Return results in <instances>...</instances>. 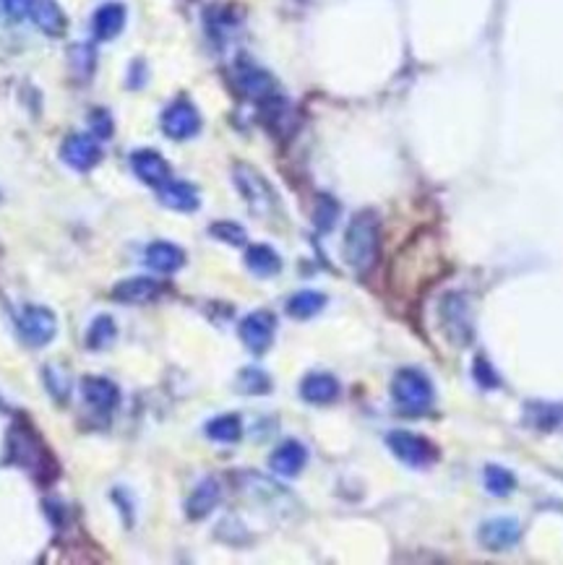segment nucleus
<instances>
[{
    "label": "nucleus",
    "instance_id": "nucleus-16",
    "mask_svg": "<svg viewBox=\"0 0 563 565\" xmlns=\"http://www.w3.org/2000/svg\"><path fill=\"white\" fill-rule=\"evenodd\" d=\"M126 27V8L120 3H105L102 8H97L92 29L97 39H115Z\"/></svg>",
    "mask_w": 563,
    "mask_h": 565
},
{
    "label": "nucleus",
    "instance_id": "nucleus-13",
    "mask_svg": "<svg viewBox=\"0 0 563 565\" xmlns=\"http://www.w3.org/2000/svg\"><path fill=\"white\" fill-rule=\"evenodd\" d=\"M305 461H308L305 446L297 443V440H285V443L271 454L268 466H271V472H277V474H282V477H295V474L303 472Z\"/></svg>",
    "mask_w": 563,
    "mask_h": 565
},
{
    "label": "nucleus",
    "instance_id": "nucleus-22",
    "mask_svg": "<svg viewBox=\"0 0 563 565\" xmlns=\"http://www.w3.org/2000/svg\"><path fill=\"white\" fill-rule=\"evenodd\" d=\"M219 495H222L219 482H216V480H204V482L193 490V495L188 498V516H190V518H204V516H209V513L215 511L216 503H219Z\"/></svg>",
    "mask_w": 563,
    "mask_h": 565
},
{
    "label": "nucleus",
    "instance_id": "nucleus-32",
    "mask_svg": "<svg viewBox=\"0 0 563 565\" xmlns=\"http://www.w3.org/2000/svg\"><path fill=\"white\" fill-rule=\"evenodd\" d=\"M475 378H478V383H483L485 388H496L498 386V376L493 373V368L488 365V360H483V357H478V362H475Z\"/></svg>",
    "mask_w": 563,
    "mask_h": 565
},
{
    "label": "nucleus",
    "instance_id": "nucleus-17",
    "mask_svg": "<svg viewBox=\"0 0 563 565\" xmlns=\"http://www.w3.org/2000/svg\"><path fill=\"white\" fill-rule=\"evenodd\" d=\"M8 451H11V458L19 464V466H27V469H37L42 464L40 458V446L34 440V435L24 428H16L8 438Z\"/></svg>",
    "mask_w": 563,
    "mask_h": 565
},
{
    "label": "nucleus",
    "instance_id": "nucleus-4",
    "mask_svg": "<svg viewBox=\"0 0 563 565\" xmlns=\"http://www.w3.org/2000/svg\"><path fill=\"white\" fill-rule=\"evenodd\" d=\"M235 183L241 188L242 198L248 201V206L256 214H271V209L277 206V196H274V190L267 183V178L259 170H253L251 164H238L235 167Z\"/></svg>",
    "mask_w": 563,
    "mask_h": 565
},
{
    "label": "nucleus",
    "instance_id": "nucleus-12",
    "mask_svg": "<svg viewBox=\"0 0 563 565\" xmlns=\"http://www.w3.org/2000/svg\"><path fill=\"white\" fill-rule=\"evenodd\" d=\"M131 167H134L136 178L144 180L146 186H157L160 188L162 183L170 180V164L164 161L162 154L152 152V149H141V152H134L131 157Z\"/></svg>",
    "mask_w": 563,
    "mask_h": 565
},
{
    "label": "nucleus",
    "instance_id": "nucleus-26",
    "mask_svg": "<svg viewBox=\"0 0 563 565\" xmlns=\"http://www.w3.org/2000/svg\"><path fill=\"white\" fill-rule=\"evenodd\" d=\"M483 480H485V490H488L490 495H496V498L511 495V492H514V487H516V480H514V474H511L509 469L496 466V464L485 466Z\"/></svg>",
    "mask_w": 563,
    "mask_h": 565
},
{
    "label": "nucleus",
    "instance_id": "nucleus-25",
    "mask_svg": "<svg viewBox=\"0 0 563 565\" xmlns=\"http://www.w3.org/2000/svg\"><path fill=\"white\" fill-rule=\"evenodd\" d=\"M242 425L241 420L235 414H222V417H215L209 425H207V435L216 440V443H235L241 438Z\"/></svg>",
    "mask_w": 563,
    "mask_h": 565
},
{
    "label": "nucleus",
    "instance_id": "nucleus-27",
    "mask_svg": "<svg viewBox=\"0 0 563 565\" xmlns=\"http://www.w3.org/2000/svg\"><path fill=\"white\" fill-rule=\"evenodd\" d=\"M112 339H115V323H112L110 316H100L97 321L92 323V328L86 334V344L92 350L108 347V344H112Z\"/></svg>",
    "mask_w": 563,
    "mask_h": 565
},
{
    "label": "nucleus",
    "instance_id": "nucleus-14",
    "mask_svg": "<svg viewBox=\"0 0 563 565\" xmlns=\"http://www.w3.org/2000/svg\"><path fill=\"white\" fill-rule=\"evenodd\" d=\"M27 13L48 37H60L66 31V27H68L66 13L60 11V5L55 0H29Z\"/></svg>",
    "mask_w": 563,
    "mask_h": 565
},
{
    "label": "nucleus",
    "instance_id": "nucleus-23",
    "mask_svg": "<svg viewBox=\"0 0 563 565\" xmlns=\"http://www.w3.org/2000/svg\"><path fill=\"white\" fill-rule=\"evenodd\" d=\"M245 266L256 276H274L282 269V258L268 248V245H253L245 253Z\"/></svg>",
    "mask_w": 563,
    "mask_h": 565
},
{
    "label": "nucleus",
    "instance_id": "nucleus-21",
    "mask_svg": "<svg viewBox=\"0 0 563 565\" xmlns=\"http://www.w3.org/2000/svg\"><path fill=\"white\" fill-rule=\"evenodd\" d=\"M112 295L118 297L120 302H128V305H138V302H149L154 297L160 295V284L149 276H134V279H123Z\"/></svg>",
    "mask_w": 563,
    "mask_h": 565
},
{
    "label": "nucleus",
    "instance_id": "nucleus-18",
    "mask_svg": "<svg viewBox=\"0 0 563 565\" xmlns=\"http://www.w3.org/2000/svg\"><path fill=\"white\" fill-rule=\"evenodd\" d=\"M81 391H84V399L92 404L94 409H105V412H110V409L118 404V399H120L118 386H115L112 380H108V378L100 376L84 378Z\"/></svg>",
    "mask_w": 563,
    "mask_h": 565
},
{
    "label": "nucleus",
    "instance_id": "nucleus-15",
    "mask_svg": "<svg viewBox=\"0 0 563 565\" xmlns=\"http://www.w3.org/2000/svg\"><path fill=\"white\" fill-rule=\"evenodd\" d=\"M160 201L175 212H196L198 209V190L183 180H167L160 186Z\"/></svg>",
    "mask_w": 563,
    "mask_h": 565
},
{
    "label": "nucleus",
    "instance_id": "nucleus-34",
    "mask_svg": "<svg viewBox=\"0 0 563 565\" xmlns=\"http://www.w3.org/2000/svg\"><path fill=\"white\" fill-rule=\"evenodd\" d=\"M92 126H94V131L100 134V138H110V134H112V120H110V115L105 109H97V112H94Z\"/></svg>",
    "mask_w": 563,
    "mask_h": 565
},
{
    "label": "nucleus",
    "instance_id": "nucleus-6",
    "mask_svg": "<svg viewBox=\"0 0 563 565\" xmlns=\"http://www.w3.org/2000/svg\"><path fill=\"white\" fill-rule=\"evenodd\" d=\"M55 331H57V321L42 305H31L19 318V334L31 347H45L48 342H53Z\"/></svg>",
    "mask_w": 563,
    "mask_h": 565
},
{
    "label": "nucleus",
    "instance_id": "nucleus-10",
    "mask_svg": "<svg viewBox=\"0 0 563 565\" xmlns=\"http://www.w3.org/2000/svg\"><path fill=\"white\" fill-rule=\"evenodd\" d=\"M274 326H277V321L268 310H256V313L245 316L241 323L242 344L256 354L267 352L271 339H274Z\"/></svg>",
    "mask_w": 563,
    "mask_h": 565
},
{
    "label": "nucleus",
    "instance_id": "nucleus-3",
    "mask_svg": "<svg viewBox=\"0 0 563 565\" xmlns=\"http://www.w3.org/2000/svg\"><path fill=\"white\" fill-rule=\"evenodd\" d=\"M441 323L446 336L454 342L456 347H467L472 339V313L467 297L459 292H449L441 302Z\"/></svg>",
    "mask_w": 563,
    "mask_h": 565
},
{
    "label": "nucleus",
    "instance_id": "nucleus-19",
    "mask_svg": "<svg viewBox=\"0 0 563 565\" xmlns=\"http://www.w3.org/2000/svg\"><path fill=\"white\" fill-rule=\"evenodd\" d=\"M146 264L160 274H172L186 264V253L172 242H152L146 248Z\"/></svg>",
    "mask_w": 563,
    "mask_h": 565
},
{
    "label": "nucleus",
    "instance_id": "nucleus-5",
    "mask_svg": "<svg viewBox=\"0 0 563 565\" xmlns=\"http://www.w3.org/2000/svg\"><path fill=\"white\" fill-rule=\"evenodd\" d=\"M386 443H389L394 456L400 458L402 464H407V466H415V469H423V466H428V464H433L438 458L435 446L430 440H426V438L415 435V432H389Z\"/></svg>",
    "mask_w": 563,
    "mask_h": 565
},
{
    "label": "nucleus",
    "instance_id": "nucleus-2",
    "mask_svg": "<svg viewBox=\"0 0 563 565\" xmlns=\"http://www.w3.org/2000/svg\"><path fill=\"white\" fill-rule=\"evenodd\" d=\"M391 396L400 404V409L407 414H423L433 406V383L426 373L415 368H402L394 383H391Z\"/></svg>",
    "mask_w": 563,
    "mask_h": 565
},
{
    "label": "nucleus",
    "instance_id": "nucleus-29",
    "mask_svg": "<svg viewBox=\"0 0 563 565\" xmlns=\"http://www.w3.org/2000/svg\"><path fill=\"white\" fill-rule=\"evenodd\" d=\"M209 235L216 238V240L230 242V245H242V242L248 240L245 230H242L241 224H235V222H215L209 227Z\"/></svg>",
    "mask_w": 563,
    "mask_h": 565
},
{
    "label": "nucleus",
    "instance_id": "nucleus-9",
    "mask_svg": "<svg viewBox=\"0 0 563 565\" xmlns=\"http://www.w3.org/2000/svg\"><path fill=\"white\" fill-rule=\"evenodd\" d=\"M60 157H63V161L68 167H74L79 172H86V170H92L97 161L102 160V149H100V143L92 135L74 134L63 141Z\"/></svg>",
    "mask_w": 563,
    "mask_h": 565
},
{
    "label": "nucleus",
    "instance_id": "nucleus-7",
    "mask_svg": "<svg viewBox=\"0 0 563 565\" xmlns=\"http://www.w3.org/2000/svg\"><path fill=\"white\" fill-rule=\"evenodd\" d=\"M162 131L175 141L190 138L201 131V115L188 100H178L162 112Z\"/></svg>",
    "mask_w": 563,
    "mask_h": 565
},
{
    "label": "nucleus",
    "instance_id": "nucleus-30",
    "mask_svg": "<svg viewBox=\"0 0 563 565\" xmlns=\"http://www.w3.org/2000/svg\"><path fill=\"white\" fill-rule=\"evenodd\" d=\"M337 214H339L337 201H334V198H329V196H321V198H319V204H316V212H313V222H316V227H319V230L326 232V230H331V227H334Z\"/></svg>",
    "mask_w": 563,
    "mask_h": 565
},
{
    "label": "nucleus",
    "instance_id": "nucleus-28",
    "mask_svg": "<svg viewBox=\"0 0 563 565\" xmlns=\"http://www.w3.org/2000/svg\"><path fill=\"white\" fill-rule=\"evenodd\" d=\"M94 63H97V55L92 45H76L71 50V68L79 79H89L94 74Z\"/></svg>",
    "mask_w": 563,
    "mask_h": 565
},
{
    "label": "nucleus",
    "instance_id": "nucleus-1",
    "mask_svg": "<svg viewBox=\"0 0 563 565\" xmlns=\"http://www.w3.org/2000/svg\"><path fill=\"white\" fill-rule=\"evenodd\" d=\"M378 258V219L374 212H360L349 222L345 235V261L349 269L365 274Z\"/></svg>",
    "mask_w": 563,
    "mask_h": 565
},
{
    "label": "nucleus",
    "instance_id": "nucleus-8",
    "mask_svg": "<svg viewBox=\"0 0 563 565\" xmlns=\"http://www.w3.org/2000/svg\"><path fill=\"white\" fill-rule=\"evenodd\" d=\"M235 81H238V86H241V91L245 97H251V100H256V102H261V105L268 102V100H274V97H279L274 79L268 76L264 68H259V65H253V63H248V60H241V63H238V68H235Z\"/></svg>",
    "mask_w": 563,
    "mask_h": 565
},
{
    "label": "nucleus",
    "instance_id": "nucleus-33",
    "mask_svg": "<svg viewBox=\"0 0 563 565\" xmlns=\"http://www.w3.org/2000/svg\"><path fill=\"white\" fill-rule=\"evenodd\" d=\"M0 11L8 16V19H22L29 11V0H0Z\"/></svg>",
    "mask_w": 563,
    "mask_h": 565
},
{
    "label": "nucleus",
    "instance_id": "nucleus-20",
    "mask_svg": "<svg viewBox=\"0 0 563 565\" xmlns=\"http://www.w3.org/2000/svg\"><path fill=\"white\" fill-rule=\"evenodd\" d=\"M303 399L311 404H331L339 396V383L329 373H311L300 386Z\"/></svg>",
    "mask_w": 563,
    "mask_h": 565
},
{
    "label": "nucleus",
    "instance_id": "nucleus-11",
    "mask_svg": "<svg viewBox=\"0 0 563 565\" xmlns=\"http://www.w3.org/2000/svg\"><path fill=\"white\" fill-rule=\"evenodd\" d=\"M522 537V526L516 518H490L480 526V542L483 547L498 552V550H509Z\"/></svg>",
    "mask_w": 563,
    "mask_h": 565
},
{
    "label": "nucleus",
    "instance_id": "nucleus-31",
    "mask_svg": "<svg viewBox=\"0 0 563 565\" xmlns=\"http://www.w3.org/2000/svg\"><path fill=\"white\" fill-rule=\"evenodd\" d=\"M268 388H271V380L267 373H261L256 368H248L241 373V391L245 394H267Z\"/></svg>",
    "mask_w": 563,
    "mask_h": 565
},
{
    "label": "nucleus",
    "instance_id": "nucleus-24",
    "mask_svg": "<svg viewBox=\"0 0 563 565\" xmlns=\"http://www.w3.org/2000/svg\"><path fill=\"white\" fill-rule=\"evenodd\" d=\"M323 305H326V295L321 292H313V290H303L297 295L290 297L287 302V313L297 318V321H308L313 318L316 313H321Z\"/></svg>",
    "mask_w": 563,
    "mask_h": 565
}]
</instances>
